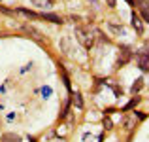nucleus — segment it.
Instances as JSON below:
<instances>
[{
    "label": "nucleus",
    "mask_w": 149,
    "mask_h": 142,
    "mask_svg": "<svg viewBox=\"0 0 149 142\" xmlns=\"http://www.w3.org/2000/svg\"><path fill=\"white\" fill-rule=\"evenodd\" d=\"M76 34H77V40H79L85 47H91L93 44H95V38H93V34H91V32H87V30L77 29V30H76Z\"/></svg>",
    "instance_id": "f257e3e1"
},
{
    "label": "nucleus",
    "mask_w": 149,
    "mask_h": 142,
    "mask_svg": "<svg viewBox=\"0 0 149 142\" xmlns=\"http://www.w3.org/2000/svg\"><path fill=\"white\" fill-rule=\"evenodd\" d=\"M136 6L140 8V11H142L146 23H149V0H136Z\"/></svg>",
    "instance_id": "f03ea898"
},
{
    "label": "nucleus",
    "mask_w": 149,
    "mask_h": 142,
    "mask_svg": "<svg viewBox=\"0 0 149 142\" xmlns=\"http://www.w3.org/2000/svg\"><path fill=\"white\" fill-rule=\"evenodd\" d=\"M130 17H132V27L136 29V32L142 34V32H143V23H142V19H140V15L136 13V11H132Z\"/></svg>",
    "instance_id": "7ed1b4c3"
},
{
    "label": "nucleus",
    "mask_w": 149,
    "mask_h": 142,
    "mask_svg": "<svg viewBox=\"0 0 149 142\" xmlns=\"http://www.w3.org/2000/svg\"><path fill=\"white\" fill-rule=\"evenodd\" d=\"M138 66L143 70V72H149V57L147 55H143V53L138 55Z\"/></svg>",
    "instance_id": "20e7f679"
},
{
    "label": "nucleus",
    "mask_w": 149,
    "mask_h": 142,
    "mask_svg": "<svg viewBox=\"0 0 149 142\" xmlns=\"http://www.w3.org/2000/svg\"><path fill=\"white\" fill-rule=\"evenodd\" d=\"M0 142H21V136L15 135V133H4L0 136Z\"/></svg>",
    "instance_id": "39448f33"
},
{
    "label": "nucleus",
    "mask_w": 149,
    "mask_h": 142,
    "mask_svg": "<svg viewBox=\"0 0 149 142\" xmlns=\"http://www.w3.org/2000/svg\"><path fill=\"white\" fill-rule=\"evenodd\" d=\"M121 51H123V57H119V61H117V66L127 65V63H128V59H130V55H132L128 47H121Z\"/></svg>",
    "instance_id": "423d86ee"
},
{
    "label": "nucleus",
    "mask_w": 149,
    "mask_h": 142,
    "mask_svg": "<svg viewBox=\"0 0 149 142\" xmlns=\"http://www.w3.org/2000/svg\"><path fill=\"white\" fill-rule=\"evenodd\" d=\"M40 19H45V21H51V23H57V25H61L62 19L58 17V15L55 13H40Z\"/></svg>",
    "instance_id": "0eeeda50"
},
{
    "label": "nucleus",
    "mask_w": 149,
    "mask_h": 142,
    "mask_svg": "<svg viewBox=\"0 0 149 142\" xmlns=\"http://www.w3.org/2000/svg\"><path fill=\"white\" fill-rule=\"evenodd\" d=\"M25 30H26L29 34H32V38H34V40L44 42V36H42V32H40V30H36L34 27H29V25H26V27H25Z\"/></svg>",
    "instance_id": "6e6552de"
},
{
    "label": "nucleus",
    "mask_w": 149,
    "mask_h": 142,
    "mask_svg": "<svg viewBox=\"0 0 149 142\" xmlns=\"http://www.w3.org/2000/svg\"><path fill=\"white\" fill-rule=\"evenodd\" d=\"M142 87H143V78H138V80H136L134 84H132V87H130V93H132V95H136V93H138Z\"/></svg>",
    "instance_id": "1a4fd4ad"
},
{
    "label": "nucleus",
    "mask_w": 149,
    "mask_h": 142,
    "mask_svg": "<svg viewBox=\"0 0 149 142\" xmlns=\"http://www.w3.org/2000/svg\"><path fill=\"white\" fill-rule=\"evenodd\" d=\"M30 2L38 8H51L53 6V0H30Z\"/></svg>",
    "instance_id": "9d476101"
},
{
    "label": "nucleus",
    "mask_w": 149,
    "mask_h": 142,
    "mask_svg": "<svg viewBox=\"0 0 149 142\" xmlns=\"http://www.w3.org/2000/svg\"><path fill=\"white\" fill-rule=\"evenodd\" d=\"M19 13H23V15H26V17H30V19H40V13H34V11H30V10H25V8H19Z\"/></svg>",
    "instance_id": "9b49d317"
},
{
    "label": "nucleus",
    "mask_w": 149,
    "mask_h": 142,
    "mask_svg": "<svg viewBox=\"0 0 149 142\" xmlns=\"http://www.w3.org/2000/svg\"><path fill=\"white\" fill-rule=\"evenodd\" d=\"M138 102H140V98H138V97H134V98H132V101H130V102H128V104H127V106H125V108H123V110H125V112H128V110H132V108H134V106H136V104H138Z\"/></svg>",
    "instance_id": "f8f14e48"
},
{
    "label": "nucleus",
    "mask_w": 149,
    "mask_h": 142,
    "mask_svg": "<svg viewBox=\"0 0 149 142\" xmlns=\"http://www.w3.org/2000/svg\"><path fill=\"white\" fill-rule=\"evenodd\" d=\"M74 104H76L79 110L83 108V101H81V95H79V93H76V95H74Z\"/></svg>",
    "instance_id": "ddd939ff"
},
{
    "label": "nucleus",
    "mask_w": 149,
    "mask_h": 142,
    "mask_svg": "<svg viewBox=\"0 0 149 142\" xmlns=\"http://www.w3.org/2000/svg\"><path fill=\"white\" fill-rule=\"evenodd\" d=\"M109 30H113V32H117V34H123L125 32V29H123V27H119V25H113V23H109Z\"/></svg>",
    "instance_id": "4468645a"
},
{
    "label": "nucleus",
    "mask_w": 149,
    "mask_h": 142,
    "mask_svg": "<svg viewBox=\"0 0 149 142\" xmlns=\"http://www.w3.org/2000/svg\"><path fill=\"white\" fill-rule=\"evenodd\" d=\"M104 127L106 129H111L113 127V123H111V120H109V117H104Z\"/></svg>",
    "instance_id": "2eb2a0df"
},
{
    "label": "nucleus",
    "mask_w": 149,
    "mask_h": 142,
    "mask_svg": "<svg viewBox=\"0 0 149 142\" xmlns=\"http://www.w3.org/2000/svg\"><path fill=\"white\" fill-rule=\"evenodd\" d=\"M51 93H53V91H51V87H44V89H42V95H44V97H49Z\"/></svg>",
    "instance_id": "dca6fc26"
},
{
    "label": "nucleus",
    "mask_w": 149,
    "mask_h": 142,
    "mask_svg": "<svg viewBox=\"0 0 149 142\" xmlns=\"http://www.w3.org/2000/svg\"><path fill=\"white\" fill-rule=\"evenodd\" d=\"M143 55H147V57H149V42L146 44V47H143Z\"/></svg>",
    "instance_id": "f3484780"
},
{
    "label": "nucleus",
    "mask_w": 149,
    "mask_h": 142,
    "mask_svg": "<svg viewBox=\"0 0 149 142\" xmlns=\"http://www.w3.org/2000/svg\"><path fill=\"white\" fill-rule=\"evenodd\" d=\"M134 116H138L140 120H146V114H140V112H134Z\"/></svg>",
    "instance_id": "a211bd4d"
},
{
    "label": "nucleus",
    "mask_w": 149,
    "mask_h": 142,
    "mask_svg": "<svg viewBox=\"0 0 149 142\" xmlns=\"http://www.w3.org/2000/svg\"><path fill=\"white\" fill-rule=\"evenodd\" d=\"M89 2H91V4H93V6H98V4H100V2H98V0H89Z\"/></svg>",
    "instance_id": "6ab92c4d"
},
{
    "label": "nucleus",
    "mask_w": 149,
    "mask_h": 142,
    "mask_svg": "<svg viewBox=\"0 0 149 142\" xmlns=\"http://www.w3.org/2000/svg\"><path fill=\"white\" fill-rule=\"evenodd\" d=\"M108 6H111V8H113V6H115V0H108Z\"/></svg>",
    "instance_id": "aec40b11"
},
{
    "label": "nucleus",
    "mask_w": 149,
    "mask_h": 142,
    "mask_svg": "<svg viewBox=\"0 0 149 142\" xmlns=\"http://www.w3.org/2000/svg\"><path fill=\"white\" fill-rule=\"evenodd\" d=\"M127 2H128V4H130V6H134V0H127Z\"/></svg>",
    "instance_id": "412c9836"
}]
</instances>
